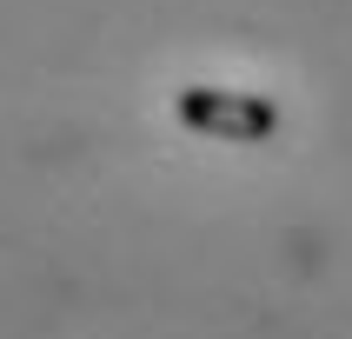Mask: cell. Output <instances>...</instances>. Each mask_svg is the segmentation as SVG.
<instances>
[{
	"label": "cell",
	"mask_w": 352,
	"mask_h": 339,
	"mask_svg": "<svg viewBox=\"0 0 352 339\" xmlns=\"http://www.w3.org/2000/svg\"><path fill=\"white\" fill-rule=\"evenodd\" d=\"M179 120L206 140H239V146H253V140H273L279 133V107L259 94H233V87H186L179 94Z\"/></svg>",
	"instance_id": "6da1fadb"
}]
</instances>
